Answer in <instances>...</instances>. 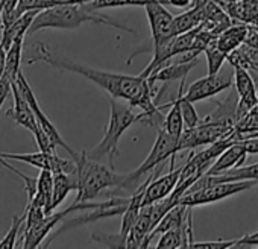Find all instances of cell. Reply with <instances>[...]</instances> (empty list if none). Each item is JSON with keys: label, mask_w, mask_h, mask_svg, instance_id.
I'll return each mask as SVG.
<instances>
[{"label": "cell", "mask_w": 258, "mask_h": 249, "mask_svg": "<svg viewBox=\"0 0 258 249\" xmlns=\"http://www.w3.org/2000/svg\"><path fill=\"white\" fill-rule=\"evenodd\" d=\"M250 69H252V70H256V72H258V58H256V59H255V61L252 63Z\"/></svg>", "instance_id": "cell-39"}, {"label": "cell", "mask_w": 258, "mask_h": 249, "mask_svg": "<svg viewBox=\"0 0 258 249\" xmlns=\"http://www.w3.org/2000/svg\"><path fill=\"white\" fill-rule=\"evenodd\" d=\"M46 63L47 66L64 70V72H72L76 75H81L100 87L103 91L112 96V99H121L127 100L131 106H139L142 109L143 123H148L151 127H157L161 121V106L157 105L154 100V87L148 82L146 78L139 76H131V75H121V73H112L106 70H99V69H91L85 64L75 63L69 58H58L50 53V50L44 46L40 44L37 47V53L34 58L28 61V64L34 63Z\"/></svg>", "instance_id": "cell-1"}, {"label": "cell", "mask_w": 258, "mask_h": 249, "mask_svg": "<svg viewBox=\"0 0 258 249\" xmlns=\"http://www.w3.org/2000/svg\"><path fill=\"white\" fill-rule=\"evenodd\" d=\"M250 246H258V231L237 238V241L232 247H250Z\"/></svg>", "instance_id": "cell-33"}, {"label": "cell", "mask_w": 258, "mask_h": 249, "mask_svg": "<svg viewBox=\"0 0 258 249\" xmlns=\"http://www.w3.org/2000/svg\"><path fill=\"white\" fill-rule=\"evenodd\" d=\"M11 87H13V81L5 75H2V78H0V108L5 103L7 97L11 94Z\"/></svg>", "instance_id": "cell-34"}, {"label": "cell", "mask_w": 258, "mask_h": 249, "mask_svg": "<svg viewBox=\"0 0 258 249\" xmlns=\"http://www.w3.org/2000/svg\"><path fill=\"white\" fill-rule=\"evenodd\" d=\"M0 166H4L5 169H8L10 172H13V173H16L23 182H25V190H26V193H28V199L29 198H32V195L35 193V184H37V179L35 178H29V176H26L23 172H20L19 169H16L14 166H11L10 164V161L8 160H5L2 155H0Z\"/></svg>", "instance_id": "cell-29"}, {"label": "cell", "mask_w": 258, "mask_h": 249, "mask_svg": "<svg viewBox=\"0 0 258 249\" xmlns=\"http://www.w3.org/2000/svg\"><path fill=\"white\" fill-rule=\"evenodd\" d=\"M225 4H228V2H235V0H223Z\"/></svg>", "instance_id": "cell-42"}, {"label": "cell", "mask_w": 258, "mask_h": 249, "mask_svg": "<svg viewBox=\"0 0 258 249\" xmlns=\"http://www.w3.org/2000/svg\"><path fill=\"white\" fill-rule=\"evenodd\" d=\"M52 187H53V173L50 170H41L37 178L35 193L32 195V198L28 199V204L43 208L46 214H50Z\"/></svg>", "instance_id": "cell-17"}, {"label": "cell", "mask_w": 258, "mask_h": 249, "mask_svg": "<svg viewBox=\"0 0 258 249\" xmlns=\"http://www.w3.org/2000/svg\"><path fill=\"white\" fill-rule=\"evenodd\" d=\"M198 59L193 61H175L172 64L166 63L164 66L155 69L149 76H148V82L151 84V87L155 85V82H163V88L161 91L157 94L155 102L163 96V91L169 87V84L175 82V81H181L185 79L187 75L190 73V70L196 66Z\"/></svg>", "instance_id": "cell-12"}, {"label": "cell", "mask_w": 258, "mask_h": 249, "mask_svg": "<svg viewBox=\"0 0 258 249\" xmlns=\"http://www.w3.org/2000/svg\"><path fill=\"white\" fill-rule=\"evenodd\" d=\"M84 23H96V25H106L114 29L126 31L129 34H134L133 29H129L124 25L112 22L108 16L99 14L88 8V5H56L47 10L37 13L34 17L28 34H35L43 29H78Z\"/></svg>", "instance_id": "cell-2"}, {"label": "cell", "mask_w": 258, "mask_h": 249, "mask_svg": "<svg viewBox=\"0 0 258 249\" xmlns=\"http://www.w3.org/2000/svg\"><path fill=\"white\" fill-rule=\"evenodd\" d=\"M167 106L170 108V111L163 120V130L169 133L170 136L179 139V136L184 131V120H182V114L179 108V96L172 103H167Z\"/></svg>", "instance_id": "cell-21"}, {"label": "cell", "mask_w": 258, "mask_h": 249, "mask_svg": "<svg viewBox=\"0 0 258 249\" xmlns=\"http://www.w3.org/2000/svg\"><path fill=\"white\" fill-rule=\"evenodd\" d=\"M0 20H2V4H0Z\"/></svg>", "instance_id": "cell-41"}, {"label": "cell", "mask_w": 258, "mask_h": 249, "mask_svg": "<svg viewBox=\"0 0 258 249\" xmlns=\"http://www.w3.org/2000/svg\"><path fill=\"white\" fill-rule=\"evenodd\" d=\"M184 84H185V79H181L179 90H178L179 108H181V114H182V120H184V128H193V127H196V125L199 123L201 117H199L193 102L185 99V96H184Z\"/></svg>", "instance_id": "cell-23"}, {"label": "cell", "mask_w": 258, "mask_h": 249, "mask_svg": "<svg viewBox=\"0 0 258 249\" xmlns=\"http://www.w3.org/2000/svg\"><path fill=\"white\" fill-rule=\"evenodd\" d=\"M75 178L78 196L75 202H90L96 199L103 190L120 189L123 175H118L109 166H105L96 160L87 157V151L82 149L75 158Z\"/></svg>", "instance_id": "cell-3"}, {"label": "cell", "mask_w": 258, "mask_h": 249, "mask_svg": "<svg viewBox=\"0 0 258 249\" xmlns=\"http://www.w3.org/2000/svg\"><path fill=\"white\" fill-rule=\"evenodd\" d=\"M91 240L102 244V246H106V247H124V243H126V238L123 235H120V232L117 234H109V232H103V231H93L91 232Z\"/></svg>", "instance_id": "cell-27"}, {"label": "cell", "mask_w": 258, "mask_h": 249, "mask_svg": "<svg viewBox=\"0 0 258 249\" xmlns=\"http://www.w3.org/2000/svg\"><path fill=\"white\" fill-rule=\"evenodd\" d=\"M145 10H146V14H148L154 46L169 40L167 38V31H169V26H170V23L173 20V14H170L164 8V5L161 2H158V0H154V2L146 4Z\"/></svg>", "instance_id": "cell-13"}, {"label": "cell", "mask_w": 258, "mask_h": 249, "mask_svg": "<svg viewBox=\"0 0 258 249\" xmlns=\"http://www.w3.org/2000/svg\"><path fill=\"white\" fill-rule=\"evenodd\" d=\"M205 182H223V181H253L258 182V163L250 166H237L231 170H226L220 175H202Z\"/></svg>", "instance_id": "cell-20"}, {"label": "cell", "mask_w": 258, "mask_h": 249, "mask_svg": "<svg viewBox=\"0 0 258 249\" xmlns=\"http://www.w3.org/2000/svg\"><path fill=\"white\" fill-rule=\"evenodd\" d=\"M11 93H13V97H14V106L11 109H8V117L13 118L17 125L23 127L25 130H28L29 133H35L37 128H38V123H37V118L32 112V108L29 105V102L26 100L22 88L19 87L17 82H13V87H11Z\"/></svg>", "instance_id": "cell-14"}, {"label": "cell", "mask_w": 258, "mask_h": 249, "mask_svg": "<svg viewBox=\"0 0 258 249\" xmlns=\"http://www.w3.org/2000/svg\"><path fill=\"white\" fill-rule=\"evenodd\" d=\"M143 114H136L131 105H123L117 102V99L111 100L109 105V120L105 128L102 140L90 151H87V157L91 160L100 161L102 158H108L109 167L114 169V160L118 155V142L121 136L133 127L134 123L142 121Z\"/></svg>", "instance_id": "cell-4"}, {"label": "cell", "mask_w": 258, "mask_h": 249, "mask_svg": "<svg viewBox=\"0 0 258 249\" xmlns=\"http://www.w3.org/2000/svg\"><path fill=\"white\" fill-rule=\"evenodd\" d=\"M176 154H178V139L173 137V136H170L169 133H166L163 128L158 130L157 140H155V143H154L149 155L146 157V160L136 170L123 175V181H121L120 189L134 192L137 189L139 179L143 175H151L158 166H161L169 158H172L170 169H175Z\"/></svg>", "instance_id": "cell-5"}, {"label": "cell", "mask_w": 258, "mask_h": 249, "mask_svg": "<svg viewBox=\"0 0 258 249\" xmlns=\"http://www.w3.org/2000/svg\"><path fill=\"white\" fill-rule=\"evenodd\" d=\"M240 145L243 146V149L246 151V154L249 155H253V154H258V136L255 137H247V139H243V140H238Z\"/></svg>", "instance_id": "cell-36"}, {"label": "cell", "mask_w": 258, "mask_h": 249, "mask_svg": "<svg viewBox=\"0 0 258 249\" xmlns=\"http://www.w3.org/2000/svg\"><path fill=\"white\" fill-rule=\"evenodd\" d=\"M247 154L243 149V146L240 145V142H234L229 148H226L216 160L214 163L210 166V169L204 173L208 176L213 175H220L226 170H231L237 166H241L246 160Z\"/></svg>", "instance_id": "cell-15"}, {"label": "cell", "mask_w": 258, "mask_h": 249, "mask_svg": "<svg viewBox=\"0 0 258 249\" xmlns=\"http://www.w3.org/2000/svg\"><path fill=\"white\" fill-rule=\"evenodd\" d=\"M213 2H216V4H219V5H225V2H223V0H213Z\"/></svg>", "instance_id": "cell-40"}, {"label": "cell", "mask_w": 258, "mask_h": 249, "mask_svg": "<svg viewBox=\"0 0 258 249\" xmlns=\"http://www.w3.org/2000/svg\"><path fill=\"white\" fill-rule=\"evenodd\" d=\"M161 167H163V164L155 169L149 184L146 185L142 205H148V204H154L157 201H161V199L167 198L175 190V187L179 181L181 167L179 169H170V172L167 175L157 178V173H158V170H161Z\"/></svg>", "instance_id": "cell-11"}, {"label": "cell", "mask_w": 258, "mask_h": 249, "mask_svg": "<svg viewBox=\"0 0 258 249\" xmlns=\"http://www.w3.org/2000/svg\"><path fill=\"white\" fill-rule=\"evenodd\" d=\"M23 41H25V38H17L11 44V47L7 50V63H5V72H4V75L7 78H10L13 82H16V79H17V76L20 73Z\"/></svg>", "instance_id": "cell-22"}, {"label": "cell", "mask_w": 258, "mask_h": 249, "mask_svg": "<svg viewBox=\"0 0 258 249\" xmlns=\"http://www.w3.org/2000/svg\"><path fill=\"white\" fill-rule=\"evenodd\" d=\"M8 161H22L40 170H50L52 173L64 172V173H75V161L64 160L56 155V152H34V154H10L0 152Z\"/></svg>", "instance_id": "cell-8"}, {"label": "cell", "mask_w": 258, "mask_h": 249, "mask_svg": "<svg viewBox=\"0 0 258 249\" xmlns=\"http://www.w3.org/2000/svg\"><path fill=\"white\" fill-rule=\"evenodd\" d=\"M208 63V75H216L222 70L223 63L226 61V55L216 46V41H213L205 50H204Z\"/></svg>", "instance_id": "cell-25"}, {"label": "cell", "mask_w": 258, "mask_h": 249, "mask_svg": "<svg viewBox=\"0 0 258 249\" xmlns=\"http://www.w3.org/2000/svg\"><path fill=\"white\" fill-rule=\"evenodd\" d=\"M149 2H154V0H93L91 4L87 5L94 11H100L105 8H118V7H145ZM158 2H161V0H158Z\"/></svg>", "instance_id": "cell-24"}, {"label": "cell", "mask_w": 258, "mask_h": 249, "mask_svg": "<svg viewBox=\"0 0 258 249\" xmlns=\"http://www.w3.org/2000/svg\"><path fill=\"white\" fill-rule=\"evenodd\" d=\"M232 87V76L228 73H216V75H208L202 79L195 81L188 88L187 93L184 94L185 99H188L190 102H199V100H205L210 97L217 96L219 93L228 90Z\"/></svg>", "instance_id": "cell-10"}, {"label": "cell", "mask_w": 258, "mask_h": 249, "mask_svg": "<svg viewBox=\"0 0 258 249\" xmlns=\"http://www.w3.org/2000/svg\"><path fill=\"white\" fill-rule=\"evenodd\" d=\"M16 82L19 84V87L22 88V91H23L26 100L29 102V105H31V108H32V112H34V115H35V118H37V123H38L40 127L52 137V140L56 143V146L64 148V149L72 155V158H75V157L78 155V152H75V151L64 142V139L61 137V134H59V131L56 130V127L50 121V118L44 114V111L41 109V106H40V103H38V100H37V97H35V94H34V91H32V88H31L28 79H26V76H25L22 72L19 73Z\"/></svg>", "instance_id": "cell-9"}, {"label": "cell", "mask_w": 258, "mask_h": 249, "mask_svg": "<svg viewBox=\"0 0 258 249\" xmlns=\"http://www.w3.org/2000/svg\"><path fill=\"white\" fill-rule=\"evenodd\" d=\"M72 190H76V178L75 173L58 172L53 173V187L50 198V213H53L69 196Z\"/></svg>", "instance_id": "cell-19"}, {"label": "cell", "mask_w": 258, "mask_h": 249, "mask_svg": "<svg viewBox=\"0 0 258 249\" xmlns=\"http://www.w3.org/2000/svg\"><path fill=\"white\" fill-rule=\"evenodd\" d=\"M234 131V123L228 121H213V120H199L193 128H184L182 134L178 139V152L193 151L201 146H208L210 143L228 137Z\"/></svg>", "instance_id": "cell-7"}, {"label": "cell", "mask_w": 258, "mask_h": 249, "mask_svg": "<svg viewBox=\"0 0 258 249\" xmlns=\"http://www.w3.org/2000/svg\"><path fill=\"white\" fill-rule=\"evenodd\" d=\"M0 4H2V28L10 25L13 22V13L19 4V0H0Z\"/></svg>", "instance_id": "cell-32"}, {"label": "cell", "mask_w": 258, "mask_h": 249, "mask_svg": "<svg viewBox=\"0 0 258 249\" xmlns=\"http://www.w3.org/2000/svg\"><path fill=\"white\" fill-rule=\"evenodd\" d=\"M5 63H7V50L4 49L2 44H0V78H2V75L5 72Z\"/></svg>", "instance_id": "cell-38"}, {"label": "cell", "mask_w": 258, "mask_h": 249, "mask_svg": "<svg viewBox=\"0 0 258 249\" xmlns=\"http://www.w3.org/2000/svg\"><path fill=\"white\" fill-rule=\"evenodd\" d=\"M256 185L253 181H223V182H205L202 176L191 184V187L179 198V204L185 207H199L213 204L229 196L238 195L250 187Z\"/></svg>", "instance_id": "cell-6"}, {"label": "cell", "mask_w": 258, "mask_h": 249, "mask_svg": "<svg viewBox=\"0 0 258 249\" xmlns=\"http://www.w3.org/2000/svg\"><path fill=\"white\" fill-rule=\"evenodd\" d=\"M195 0H163V5H172L175 8H191Z\"/></svg>", "instance_id": "cell-37"}, {"label": "cell", "mask_w": 258, "mask_h": 249, "mask_svg": "<svg viewBox=\"0 0 258 249\" xmlns=\"http://www.w3.org/2000/svg\"><path fill=\"white\" fill-rule=\"evenodd\" d=\"M32 136H34L35 143H37V146H38L40 151H43V152H56L55 151L56 149V143L52 140V137L40 127V125H38L37 131Z\"/></svg>", "instance_id": "cell-30"}, {"label": "cell", "mask_w": 258, "mask_h": 249, "mask_svg": "<svg viewBox=\"0 0 258 249\" xmlns=\"http://www.w3.org/2000/svg\"><path fill=\"white\" fill-rule=\"evenodd\" d=\"M37 13L38 11H29L2 28L4 31H2V37H0V44L4 46L5 50H8L17 38H25V35H28V29Z\"/></svg>", "instance_id": "cell-16"}, {"label": "cell", "mask_w": 258, "mask_h": 249, "mask_svg": "<svg viewBox=\"0 0 258 249\" xmlns=\"http://www.w3.org/2000/svg\"><path fill=\"white\" fill-rule=\"evenodd\" d=\"M43 10H47V0H19V4L13 13V22L29 11L40 13Z\"/></svg>", "instance_id": "cell-28"}, {"label": "cell", "mask_w": 258, "mask_h": 249, "mask_svg": "<svg viewBox=\"0 0 258 249\" xmlns=\"http://www.w3.org/2000/svg\"><path fill=\"white\" fill-rule=\"evenodd\" d=\"M26 216H14L13 217V223L11 228L7 231L5 237L0 240V249L2 247H16L17 246V240L20 237V231L23 229V223H25Z\"/></svg>", "instance_id": "cell-26"}, {"label": "cell", "mask_w": 258, "mask_h": 249, "mask_svg": "<svg viewBox=\"0 0 258 249\" xmlns=\"http://www.w3.org/2000/svg\"><path fill=\"white\" fill-rule=\"evenodd\" d=\"M247 32V23H231L225 31H222L217 38H216V46L225 53H231L232 50H235L244 40V35Z\"/></svg>", "instance_id": "cell-18"}, {"label": "cell", "mask_w": 258, "mask_h": 249, "mask_svg": "<svg viewBox=\"0 0 258 249\" xmlns=\"http://www.w3.org/2000/svg\"><path fill=\"white\" fill-rule=\"evenodd\" d=\"M235 240H211V241H193L190 247L193 249H228L235 244Z\"/></svg>", "instance_id": "cell-31"}, {"label": "cell", "mask_w": 258, "mask_h": 249, "mask_svg": "<svg viewBox=\"0 0 258 249\" xmlns=\"http://www.w3.org/2000/svg\"><path fill=\"white\" fill-rule=\"evenodd\" d=\"M243 44H246V46L250 47V49L258 50V31H256L255 28H252L250 25H247V32H246V35H244Z\"/></svg>", "instance_id": "cell-35"}]
</instances>
